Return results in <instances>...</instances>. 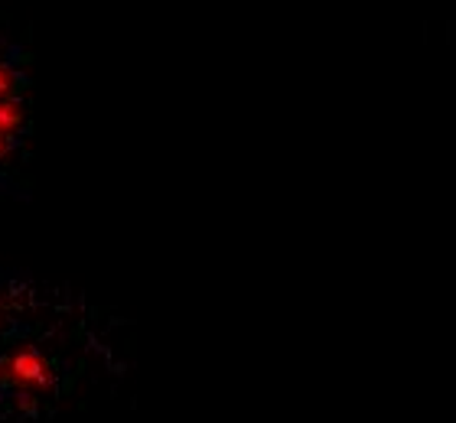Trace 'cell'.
<instances>
[{
  "label": "cell",
  "mask_w": 456,
  "mask_h": 423,
  "mask_svg": "<svg viewBox=\"0 0 456 423\" xmlns=\"http://www.w3.org/2000/svg\"><path fill=\"white\" fill-rule=\"evenodd\" d=\"M7 358V387L13 395H27V397H37L43 391L53 387L56 381V371H53V362H49L37 346H17Z\"/></svg>",
  "instance_id": "1"
},
{
  "label": "cell",
  "mask_w": 456,
  "mask_h": 423,
  "mask_svg": "<svg viewBox=\"0 0 456 423\" xmlns=\"http://www.w3.org/2000/svg\"><path fill=\"white\" fill-rule=\"evenodd\" d=\"M23 121H27V114H23V102H20L17 94L13 98H0V137L17 141L20 131H23Z\"/></svg>",
  "instance_id": "2"
},
{
  "label": "cell",
  "mask_w": 456,
  "mask_h": 423,
  "mask_svg": "<svg viewBox=\"0 0 456 423\" xmlns=\"http://www.w3.org/2000/svg\"><path fill=\"white\" fill-rule=\"evenodd\" d=\"M17 92H20V76L13 72L10 62L0 59V98H13Z\"/></svg>",
  "instance_id": "3"
},
{
  "label": "cell",
  "mask_w": 456,
  "mask_h": 423,
  "mask_svg": "<svg viewBox=\"0 0 456 423\" xmlns=\"http://www.w3.org/2000/svg\"><path fill=\"white\" fill-rule=\"evenodd\" d=\"M10 153H13V141H7V137H0V163L7 160Z\"/></svg>",
  "instance_id": "4"
},
{
  "label": "cell",
  "mask_w": 456,
  "mask_h": 423,
  "mask_svg": "<svg viewBox=\"0 0 456 423\" xmlns=\"http://www.w3.org/2000/svg\"><path fill=\"white\" fill-rule=\"evenodd\" d=\"M0 387H7V358H0Z\"/></svg>",
  "instance_id": "5"
},
{
  "label": "cell",
  "mask_w": 456,
  "mask_h": 423,
  "mask_svg": "<svg viewBox=\"0 0 456 423\" xmlns=\"http://www.w3.org/2000/svg\"><path fill=\"white\" fill-rule=\"evenodd\" d=\"M7 310H4V306H0V336H4V329H7Z\"/></svg>",
  "instance_id": "6"
}]
</instances>
